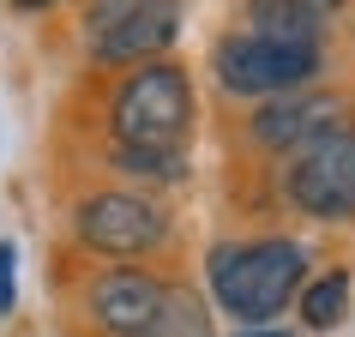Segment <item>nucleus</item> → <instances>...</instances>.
Segmentation results:
<instances>
[{"instance_id": "1", "label": "nucleus", "mask_w": 355, "mask_h": 337, "mask_svg": "<svg viewBox=\"0 0 355 337\" xmlns=\"http://www.w3.org/2000/svg\"><path fill=\"white\" fill-rule=\"evenodd\" d=\"M211 301L223 307L241 331L271 325V319L301 301L307 289V247L289 235H253V241H217L205 259Z\"/></svg>"}, {"instance_id": "2", "label": "nucleus", "mask_w": 355, "mask_h": 337, "mask_svg": "<svg viewBox=\"0 0 355 337\" xmlns=\"http://www.w3.org/2000/svg\"><path fill=\"white\" fill-rule=\"evenodd\" d=\"M199 103H193V73L181 60H145L121 73L109 91V145L132 150H187Z\"/></svg>"}, {"instance_id": "3", "label": "nucleus", "mask_w": 355, "mask_h": 337, "mask_svg": "<svg viewBox=\"0 0 355 337\" xmlns=\"http://www.w3.org/2000/svg\"><path fill=\"white\" fill-rule=\"evenodd\" d=\"M319 67H325V49H313V42H271L259 31H229V37L211 42V73H217V85L229 96H247V103L313 91Z\"/></svg>"}, {"instance_id": "4", "label": "nucleus", "mask_w": 355, "mask_h": 337, "mask_svg": "<svg viewBox=\"0 0 355 337\" xmlns=\"http://www.w3.org/2000/svg\"><path fill=\"white\" fill-rule=\"evenodd\" d=\"M73 241L96 259H150L168 241V211L150 193L96 187L73 205Z\"/></svg>"}, {"instance_id": "5", "label": "nucleus", "mask_w": 355, "mask_h": 337, "mask_svg": "<svg viewBox=\"0 0 355 337\" xmlns=\"http://www.w3.org/2000/svg\"><path fill=\"white\" fill-rule=\"evenodd\" d=\"M283 199L313 223H355V121L283 157Z\"/></svg>"}, {"instance_id": "6", "label": "nucleus", "mask_w": 355, "mask_h": 337, "mask_svg": "<svg viewBox=\"0 0 355 337\" xmlns=\"http://www.w3.org/2000/svg\"><path fill=\"white\" fill-rule=\"evenodd\" d=\"M168 295H175V283L145 271V265H109V271L85 277L78 301H85V319L103 337H163Z\"/></svg>"}, {"instance_id": "7", "label": "nucleus", "mask_w": 355, "mask_h": 337, "mask_svg": "<svg viewBox=\"0 0 355 337\" xmlns=\"http://www.w3.org/2000/svg\"><path fill=\"white\" fill-rule=\"evenodd\" d=\"M343 127V96L337 91H295V96H271L253 109L247 132L259 150H277V157H295L301 145H313L319 132Z\"/></svg>"}, {"instance_id": "8", "label": "nucleus", "mask_w": 355, "mask_h": 337, "mask_svg": "<svg viewBox=\"0 0 355 337\" xmlns=\"http://www.w3.org/2000/svg\"><path fill=\"white\" fill-rule=\"evenodd\" d=\"M181 24H187V6L181 0H150L139 19H127L114 37L91 42V67H145V60H168L175 37H181Z\"/></svg>"}, {"instance_id": "9", "label": "nucleus", "mask_w": 355, "mask_h": 337, "mask_svg": "<svg viewBox=\"0 0 355 337\" xmlns=\"http://www.w3.org/2000/svg\"><path fill=\"white\" fill-rule=\"evenodd\" d=\"M247 31H259L271 42H325V19L307 12L301 0H247Z\"/></svg>"}, {"instance_id": "10", "label": "nucleus", "mask_w": 355, "mask_h": 337, "mask_svg": "<svg viewBox=\"0 0 355 337\" xmlns=\"http://www.w3.org/2000/svg\"><path fill=\"white\" fill-rule=\"evenodd\" d=\"M109 168L127 175V181H139V193L145 187H181L193 175L187 150H132V145H109Z\"/></svg>"}, {"instance_id": "11", "label": "nucleus", "mask_w": 355, "mask_h": 337, "mask_svg": "<svg viewBox=\"0 0 355 337\" xmlns=\"http://www.w3.org/2000/svg\"><path fill=\"white\" fill-rule=\"evenodd\" d=\"M295 313L307 331H337L343 325V313H349V271H319V277H307V289H301Z\"/></svg>"}, {"instance_id": "12", "label": "nucleus", "mask_w": 355, "mask_h": 337, "mask_svg": "<svg viewBox=\"0 0 355 337\" xmlns=\"http://www.w3.org/2000/svg\"><path fill=\"white\" fill-rule=\"evenodd\" d=\"M145 6L150 0H85V6H78V37H85V49L103 42V37H114L127 19H139Z\"/></svg>"}, {"instance_id": "13", "label": "nucleus", "mask_w": 355, "mask_h": 337, "mask_svg": "<svg viewBox=\"0 0 355 337\" xmlns=\"http://www.w3.org/2000/svg\"><path fill=\"white\" fill-rule=\"evenodd\" d=\"M163 337H217V331H211V307L199 301V289L175 283V295H168V319H163Z\"/></svg>"}, {"instance_id": "14", "label": "nucleus", "mask_w": 355, "mask_h": 337, "mask_svg": "<svg viewBox=\"0 0 355 337\" xmlns=\"http://www.w3.org/2000/svg\"><path fill=\"white\" fill-rule=\"evenodd\" d=\"M19 307V241L0 235V319Z\"/></svg>"}, {"instance_id": "15", "label": "nucleus", "mask_w": 355, "mask_h": 337, "mask_svg": "<svg viewBox=\"0 0 355 337\" xmlns=\"http://www.w3.org/2000/svg\"><path fill=\"white\" fill-rule=\"evenodd\" d=\"M12 12H24V19H42V12H55L60 0H6Z\"/></svg>"}, {"instance_id": "16", "label": "nucleus", "mask_w": 355, "mask_h": 337, "mask_svg": "<svg viewBox=\"0 0 355 337\" xmlns=\"http://www.w3.org/2000/svg\"><path fill=\"white\" fill-rule=\"evenodd\" d=\"M301 6H307V12H319V19H331V12H343L349 0H301Z\"/></svg>"}, {"instance_id": "17", "label": "nucleus", "mask_w": 355, "mask_h": 337, "mask_svg": "<svg viewBox=\"0 0 355 337\" xmlns=\"http://www.w3.org/2000/svg\"><path fill=\"white\" fill-rule=\"evenodd\" d=\"M241 337H295V331H277V325H253V331H241Z\"/></svg>"}]
</instances>
